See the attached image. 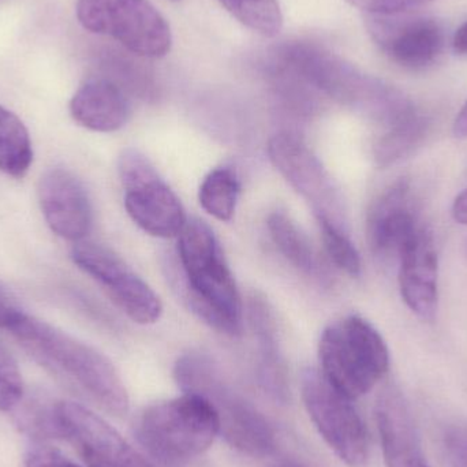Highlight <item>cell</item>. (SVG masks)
Instances as JSON below:
<instances>
[{"instance_id": "cell-1", "label": "cell", "mask_w": 467, "mask_h": 467, "mask_svg": "<svg viewBox=\"0 0 467 467\" xmlns=\"http://www.w3.org/2000/svg\"><path fill=\"white\" fill-rule=\"evenodd\" d=\"M178 298L211 328L241 337L244 306L232 269L213 229L191 219L178 236V261L167 264Z\"/></svg>"}, {"instance_id": "cell-2", "label": "cell", "mask_w": 467, "mask_h": 467, "mask_svg": "<svg viewBox=\"0 0 467 467\" xmlns=\"http://www.w3.org/2000/svg\"><path fill=\"white\" fill-rule=\"evenodd\" d=\"M280 73L315 88L386 128L417 111L400 90L361 73L350 63L309 41H291L275 52Z\"/></svg>"}, {"instance_id": "cell-3", "label": "cell", "mask_w": 467, "mask_h": 467, "mask_svg": "<svg viewBox=\"0 0 467 467\" xmlns=\"http://www.w3.org/2000/svg\"><path fill=\"white\" fill-rule=\"evenodd\" d=\"M8 332L36 362L74 391L107 413H128V389L117 368L100 351L26 313Z\"/></svg>"}, {"instance_id": "cell-4", "label": "cell", "mask_w": 467, "mask_h": 467, "mask_svg": "<svg viewBox=\"0 0 467 467\" xmlns=\"http://www.w3.org/2000/svg\"><path fill=\"white\" fill-rule=\"evenodd\" d=\"M175 380L183 392L207 400L219 420V433L227 443L250 457H268L276 449L274 428L255 406L233 389L218 365L202 353L178 359Z\"/></svg>"}, {"instance_id": "cell-5", "label": "cell", "mask_w": 467, "mask_h": 467, "mask_svg": "<svg viewBox=\"0 0 467 467\" xmlns=\"http://www.w3.org/2000/svg\"><path fill=\"white\" fill-rule=\"evenodd\" d=\"M134 433L156 460L181 467L213 446L219 435V420L207 400L185 392L145 409L134 422Z\"/></svg>"}, {"instance_id": "cell-6", "label": "cell", "mask_w": 467, "mask_h": 467, "mask_svg": "<svg viewBox=\"0 0 467 467\" xmlns=\"http://www.w3.org/2000/svg\"><path fill=\"white\" fill-rule=\"evenodd\" d=\"M318 358L327 380L353 400L368 394L389 369V351L383 337L357 315L324 329Z\"/></svg>"}, {"instance_id": "cell-7", "label": "cell", "mask_w": 467, "mask_h": 467, "mask_svg": "<svg viewBox=\"0 0 467 467\" xmlns=\"http://www.w3.org/2000/svg\"><path fill=\"white\" fill-rule=\"evenodd\" d=\"M79 24L109 36L137 57H163L172 46L169 22L150 0H78Z\"/></svg>"}, {"instance_id": "cell-8", "label": "cell", "mask_w": 467, "mask_h": 467, "mask_svg": "<svg viewBox=\"0 0 467 467\" xmlns=\"http://www.w3.org/2000/svg\"><path fill=\"white\" fill-rule=\"evenodd\" d=\"M118 172L131 221L156 238H178L188 223L185 210L150 159L131 148L123 150Z\"/></svg>"}, {"instance_id": "cell-9", "label": "cell", "mask_w": 467, "mask_h": 467, "mask_svg": "<svg viewBox=\"0 0 467 467\" xmlns=\"http://www.w3.org/2000/svg\"><path fill=\"white\" fill-rule=\"evenodd\" d=\"M302 400L321 438L342 462L350 467L367 465L369 436L353 400L335 389L317 369H305Z\"/></svg>"}, {"instance_id": "cell-10", "label": "cell", "mask_w": 467, "mask_h": 467, "mask_svg": "<svg viewBox=\"0 0 467 467\" xmlns=\"http://www.w3.org/2000/svg\"><path fill=\"white\" fill-rule=\"evenodd\" d=\"M268 156L275 169L310 205L316 219H326L348 230L345 202L320 159L296 134H276L268 142Z\"/></svg>"}, {"instance_id": "cell-11", "label": "cell", "mask_w": 467, "mask_h": 467, "mask_svg": "<svg viewBox=\"0 0 467 467\" xmlns=\"http://www.w3.org/2000/svg\"><path fill=\"white\" fill-rule=\"evenodd\" d=\"M71 260L96 280L134 323L150 326L161 317L163 304L158 294L114 250L96 242L79 241L71 250Z\"/></svg>"}, {"instance_id": "cell-12", "label": "cell", "mask_w": 467, "mask_h": 467, "mask_svg": "<svg viewBox=\"0 0 467 467\" xmlns=\"http://www.w3.org/2000/svg\"><path fill=\"white\" fill-rule=\"evenodd\" d=\"M367 27L379 48L408 70L431 67L443 52V26L432 16L409 13L368 16Z\"/></svg>"}, {"instance_id": "cell-13", "label": "cell", "mask_w": 467, "mask_h": 467, "mask_svg": "<svg viewBox=\"0 0 467 467\" xmlns=\"http://www.w3.org/2000/svg\"><path fill=\"white\" fill-rule=\"evenodd\" d=\"M62 436L76 447L88 467H155L111 425L78 403L59 400Z\"/></svg>"}, {"instance_id": "cell-14", "label": "cell", "mask_w": 467, "mask_h": 467, "mask_svg": "<svg viewBox=\"0 0 467 467\" xmlns=\"http://www.w3.org/2000/svg\"><path fill=\"white\" fill-rule=\"evenodd\" d=\"M41 213L52 233L67 241H84L93 222L92 204L84 183L66 169L47 170L37 186Z\"/></svg>"}, {"instance_id": "cell-15", "label": "cell", "mask_w": 467, "mask_h": 467, "mask_svg": "<svg viewBox=\"0 0 467 467\" xmlns=\"http://www.w3.org/2000/svg\"><path fill=\"white\" fill-rule=\"evenodd\" d=\"M398 280L406 306L424 321H433L439 304V258L433 234L420 226L400 253Z\"/></svg>"}, {"instance_id": "cell-16", "label": "cell", "mask_w": 467, "mask_h": 467, "mask_svg": "<svg viewBox=\"0 0 467 467\" xmlns=\"http://www.w3.org/2000/svg\"><path fill=\"white\" fill-rule=\"evenodd\" d=\"M419 227L410 182L406 178L379 194L368 211V244L373 254L384 261L400 260L403 247Z\"/></svg>"}, {"instance_id": "cell-17", "label": "cell", "mask_w": 467, "mask_h": 467, "mask_svg": "<svg viewBox=\"0 0 467 467\" xmlns=\"http://www.w3.org/2000/svg\"><path fill=\"white\" fill-rule=\"evenodd\" d=\"M375 416L387 467H430L410 406L400 389H383L376 400Z\"/></svg>"}, {"instance_id": "cell-18", "label": "cell", "mask_w": 467, "mask_h": 467, "mask_svg": "<svg viewBox=\"0 0 467 467\" xmlns=\"http://www.w3.org/2000/svg\"><path fill=\"white\" fill-rule=\"evenodd\" d=\"M71 118L82 128L112 133L128 122L130 104L125 90L109 78H93L78 88L70 100Z\"/></svg>"}, {"instance_id": "cell-19", "label": "cell", "mask_w": 467, "mask_h": 467, "mask_svg": "<svg viewBox=\"0 0 467 467\" xmlns=\"http://www.w3.org/2000/svg\"><path fill=\"white\" fill-rule=\"evenodd\" d=\"M247 316L249 324L254 332L260 348V378L261 386L275 400H285L287 395V376H285V361L279 348L276 320L271 305L265 296L253 293L247 299Z\"/></svg>"}, {"instance_id": "cell-20", "label": "cell", "mask_w": 467, "mask_h": 467, "mask_svg": "<svg viewBox=\"0 0 467 467\" xmlns=\"http://www.w3.org/2000/svg\"><path fill=\"white\" fill-rule=\"evenodd\" d=\"M33 161L29 131L14 112L0 107V171L24 178Z\"/></svg>"}, {"instance_id": "cell-21", "label": "cell", "mask_w": 467, "mask_h": 467, "mask_svg": "<svg viewBox=\"0 0 467 467\" xmlns=\"http://www.w3.org/2000/svg\"><path fill=\"white\" fill-rule=\"evenodd\" d=\"M427 130L428 122L419 112L387 128L373 150L378 166L389 167L410 155L421 144Z\"/></svg>"}, {"instance_id": "cell-22", "label": "cell", "mask_w": 467, "mask_h": 467, "mask_svg": "<svg viewBox=\"0 0 467 467\" xmlns=\"http://www.w3.org/2000/svg\"><path fill=\"white\" fill-rule=\"evenodd\" d=\"M16 410V421L19 430L36 443L63 439L59 421V400H52L48 395L36 394L26 400L22 398Z\"/></svg>"}, {"instance_id": "cell-23", "label": "cell", "mask_w": 467, "mask_h": 467, "mask_svg": "<svg viewBox=\"0 0 467 467\" xmlns=\"http://www.w3.org/2000/svg\"><path fill=\"white\" fill-rule=\"evenodd\" d=\"M241 183L238 175L229 167L211 171L202 181L199 202L208 215L221 222H230L235 215Z\"/></svg>"}, {"instance_id": "cell-24", "label": "cell", "mask_w": 467, "mask_h": 467, "mask_svg": "<svg viewBox=\"0 0 467 467\" xmlns=\"http://www.w3.org/2000/svg\"><path fill=\"white\" fill-rule=\"evenodd\" d=\"M269 235L283 257L299 271L310 274L316 266L312 244L296 222L283 213H274L266 221Z\"/></svg>"}, {"instance_id": "cell-25", "label": "cell", "mask_w": 467, "mask_h": 467, "mask_svg": "<svg viewBox=\"0 0 467 467\" xmlns=\"http://www.w3.org/2000/svg\"><path fill=\"white\" fill-rule=\"evenodd\" d=\"M234 18L260 33L275 37L283 27V14L277 0H219Z\"/></svg>"}, {"instance_id": "cell-26", "label": "cell", "mask_w": 467, "mask_h": 467, "mask_svg": "<svg viewBox=\"0 0 467 467\" xmlns=\"http://www.w3.org/2000/svg\"><path fill=\"white\" fill-rule=\"evenodd\" d=\"M317 223L324 247L332 263L350 276H359L362 268L361 257L348 236V230L340 229L326 219H317Z\"/></svg>"}, {"instance_id": "cell-27", "label": "cell", "mask_w": 467, "mask_h": 467, "mask_svg": "<svg viewBox=\"0 0 467 467\" xmlns=\"http://www.w3.org/2000/svg\"><path fill=\"white\" fill-rule=\"evenodd\" d=\"M24 380L13 354L0 342V411L14 410L24 398Z\"/></svg>"}, {"instance_id": "cell-28", "label": "cell", "mask_w": 467, "mask_h": 467, "mask_svg": "<svg viewBox=\"0 0 467 467\" xmlns=\"http://www.w3.org/2000/svg\"><path fill=\"white\" fill-rule=\"evenodd\" d=\"M444 457L451 467H467V425H451L441 438Z\"/></svg>"}, {"instance_id": "cell-29", "label": "cell", "mask_w": 467, "mask_h": 467, "mask_svg": "<svg viewBox=\"0 0 467 467\" xmlns=\"http://www.w3.org/2000/svg\"><path fill=\"white\" fill-rule=\"evenodd\" d=\"M353 7L364 11L368 16H394L409 13L413 8L427 5L433 0H346Z\"/></svg>"}, {"instance_id": "cell-30", "label": "cell", "mask_w": 467, "mask_h": 467, "mask_svg": "<svg viewBox=\"0 0 467 467\" xmlns=\"http://www.w3.org/2000/svg\"><path fill=\"white\" fill-rule=\"evenodd\" d=\"M25 467H81L68 460L59 450L36 443L25 457Z\"/></svg>"}, {"instance_id": "cell-31", "label": "cell", "mask_w": 467, "mask_h": 467, "mask_svg": "<svg viewBox=\"0 0 467 467\" xmlns=\"http://www.w3.org/2000/svg\"><path fill=\"white\" fill-rule=\"evenodd\" d=\"M24 316L25 313L19 309L14 299H11L8 294L0 287V328L8 331Z\"/></svg>"}, {"instance_id": "cell-32", "label": "cell", "mask_w": 467, "mask_h": 467, "mask_svg": "<svg viewBox=\"0 0 467 467\" xmlns=\"http://www.w3.org/2000/svg\"><path fill=\"white\" fill-rule=\"evenodd\" d=\"M451 215L458 224L467 226V189L461 192L452 202Z\"/></svg>"}, {"instance_id": "cell-33", "label": "cell", "mask_w": 467, "mask_h": 467, "mask_svg": "<svg viewBox=\"0 0 467 467\" xmlns=\"http://www.w3.org/2000/svg\"><path fill=\"white\" fill-rule=\"evenodd\" d=\"M454 136L457 139H467V101L462 109H461L460 114L457 115V119H455Z\"/></svg>"}, {"instance_id": "cell-34", "label": "cell", "mask_w": 467, "mask_h": 467, "mask_svg": "<svg viewBox=\"0 0 467 467\" xmlns=\"http://www.w3.org/2000/svg\"><path fill=\"white\" fill-rule=\"evenodd\" d=\"M452 44H454V49L458 54H467V22L455 33Z\"/></svg>"}, {"instance_id": "cell-35", "label": "cell", "mask_w": 467, "mask_h": 467, "mask_svg": "<svg viewBox=\"0 0 467 467\" xmlns=\"http://www.w3.org/2000/svg\"><path fill=\"white\" fill-rule=\"evenodd\" d=\"M277 467H302V466L296 465V463H283V465H280Z\"/></svg>"}, {"instance_id": "cell-36", "label": "cell", "mask_w": 467, "mask_h": 467, "mask_svg": "<svg viewBox=\"0 0 467 467\" xmlns=\"http://www.w3.org/2000/svg\"><path fill=\"white\" fill-rule=\"evenodd\" d=\"M174 2H178V0H174Z\"/></svg>"}]
</instances>
